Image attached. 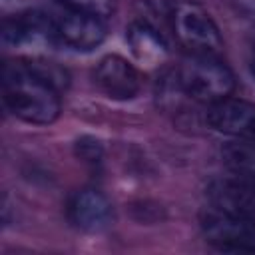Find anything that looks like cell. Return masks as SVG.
<instances>
[{"instance_id":"3","label":"cell","mask_w":255,"mask_h":255,"mask_svg":"<svg viewBox=\"0 0 255 255\" xmlns=\"http://www.w3.org/2000/svg\"><path fill=\"white\" fill-rule=\"evenodd\" d=\"M169 30L189 54L217 56L223 48L221 32L211 14L193 0H179L169 10Z\"/></svg>"},{"instance_id":"15","label":"cell","mask_w":255,"mask_h":255,"mask_svg":"<svg viewBox=\"0 0 255 255\" xmlns=\"http://www.w3.org/2000/svg\"><path fill=\"white\" fill-rule=\"evenodd\" d=\"M249 72H251V76L255 80V40H253L251 50H249Z\"/></svg>"},{"instance_id":"9","label":"cell","mask_w":255,"mask_h":255,"mask_svg":"<svg viewBox=\"0 0 255 255\" xmlns=\"http://www.w3.org/2000/svg\"><path fill=\"white\" fill-rule=\"evenodd\" d=\"M207 203L223 213L255 223V183L241 177L213 179L205 187Z\"/></svg>"},{"instance_id":"8","label":"cell","mask_w":255,"mask_h":255,"mask_svg":"<svg viewBox=\"0 0 255 255\" xmlns=\"http://www.w3.org/2000/svg\"><path fill=\"white\" fill-rule=\"evenodd\" d=\"M70 223L86 233H100L114 221V205L96 187H82L72 193L66 207Z\"/></svg>"},{"instance_id":"6","label":"cell","mask_w":255,"mask_h":255,"mask_svg":"<svg viewBox=\"0 0 255 255\" xmlns=\"http://www.w3.org/2000/svg\"><path fill=\"white\" fill-rule=\"evenodd\" d=\"M205 122L211 129L255 145V104L239 98H223L207 106Z\"/></svg>"},{"instance_id":"7","label":"cell","mask_w":255,"mask_h":255,"mask_svg":"<svg viewBox=\"0 0 255 255\" xmlns=\"http://www.w3.org/2000/svg\"><path fill=\"white\" fill-rule=\"evenodd\" d=\"M94 82L102 94L118 102L133 100L141 90V74L129 60L118 54H108L98 62Z\"/></svg>"},{"instance_id":"10","label":"cell","mask_w":255,"mask_h":255,"mask_svg":"<svg viewBox=\"0 0 255 255\" xmlns=\"http://www.w3.org/2000/svg\"><path fill=\"white\" fill-rule=\"evenodd\" d=\"M50 42V20L44 10H28L6 16L2 22V42L6 46H24L32 42Z\"/></svg>"},{"instance_id":"2","label":"cell","mask_w":255,"mask_h":255,"mask_svg":"<svg viewBox=\"0 0 255 255\" xmlns=\"http://www.w3.org/2000/svg\"><path fill=\"white\" fill-rule=\"evenodd\" d=\"M173 76L187 100L207 106L231 96L235 88L233 72L225 62L211 54H189V58L173 70Z\"/></svg>"},{"instance_id":"14","label":"cell","mask_w":255,"mask_h":255,"mask_svg":"<svg viewBox=\"0 0 255 255\" xmlns=\"http://www.w3.org/2000/svg\"><path fill=\"white\" fill-rule=\"evenodd\" d=\"M76 155L88 163H96L102 159L104 155V145L100 139L96 137H90V135H84L76 141Z\"/></svg>"},{"instance_id":"11","label":"cell","mask_w":255,"mask_h":255,"mask_svg":"<svg viewBox=\"0 0 255 255\" xmlns=\"http://www.w3.org/2000/svg\"><path fill=\"white\" fill-rule=\"evenodd\" d=\"M126 40L131 48V54L147 66L163 62L169 54V44L165 40L163 30L143 18L129 24Z\"/></svg>"},{"instance_id":"4","label":"cell","mask_w":255,"mask_h":255,"mask_svg":"<svg viewBox=\"0 0 255 255\" xmlns=\"http://www.w3.org/2000/svg\"><path fill=\"white\" fill-rule=\"evenodd\" d=\"M48 20L50 42L72 52H92L106 40L108 34L106 18L62 4L48 10Z\"/></svg>"},{"instance_id":"5","label":"cell","mask_w":255,"mask_h":255,"mask_svg":"<svg viewBox=\"0 0 255 255\" xmlns=\"http://www.w3.org/2000/svg\"><path fill=\"white\" fill-rule=\"evenodd\" d=\"M199 225L205 241L215 249L229 253H255V223L209 205L199 213Z\"/></svg>"},{"instance_id":"1","label":"cell","mask_w":255,"mask_h":255,"mask_svg":"<svg viewBox=\"0 0 255 255\" xmlns=\"http://www.w3.org/2000/svg\"><path fill=\"white\" fill-rule=\"evenodd\" d=\"M68 74L46 60H8L2 66V98L8 112L34 126H48L62 112L60 92Z\"/></svg>"},{"instance_id":"12","label":"cell","mask_w":255,"mask_h":255,"mask_svg":"<svg viewBox=\"0 0 255 255\" xmlns=\"http://www.w3.org/2000/svg\"><path fill=\"white\" fill-rule=\"evenodd\" d=\"M225 165L235 177L255 183V145L245 141H235L223 147L221 151Z\"/></svg>"},{"instance_id":"13","label":"cell","mask_w":255,"mask_h":255,"mask_svg":"<svg viewBox=\"0 0 255 255\" xmlns=\"http://www.w3.org/2000/svg\"><path fill=\"white\" fill-rule=\"evenodd\" d=\"M56 4L74 8V10H82V12H90L102 18H108L114 12L116 0H56Z\"/></svg>"}]
</instances>
